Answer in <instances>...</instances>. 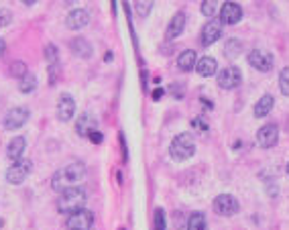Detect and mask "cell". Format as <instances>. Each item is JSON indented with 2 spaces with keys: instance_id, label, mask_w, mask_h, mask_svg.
<instances>
[{
  "instance_id": "1",
  "label": "cell",
  "mask_w": 289,
  "mask_h": 230,
  "mask_svg": "<svg viewBox=\"0 0 289 230\" xmlns=\"http://www.w3.org/2000/svg\"><path fill=\"white\" fill-rule=\"evenodd\" d=\"M86 177V167L84 163H69L65 165L63 169H59L53 179H51V187L55 191H63V189H69V187H78V183Z\"/></svg>"
},
{
  "instance_id": "2",
  "label": "cell",
  "mask_w": 289,
  "mask_h": 230,
  "mask_svg": "<svg viewBox=\"0 0 289 230\" xmlns=\"http://www.w3.org/2000/svg\"><path fill=\"white\" fill-rule=\"evenodd\" d=\"M86 189L82 187H69V189H63L61 191V198L57 200V210L61 214H74L78 210L84 208L86 204Z\"/></svg>"
},
{
  "instance_id": "3",
  "label": "cell",
  "mask_w": 289,
  "mask_h": 230,
  "mask_svg": "<svg viewBox=\"0 0 289 230\" xmlns=\"http://www.w3.org/2000/svg\"><path fill=\"white\" fill-rule=\"evenodd\" d=\"M171 157L175 161H186L190 159L194 153H196V143H194V137L190 133H179L173 141H171Z\"/></svg>"
},
{
  "instance_id": "4",
  "label": "cell",
  "mask_w": 289,
  "mask_h": 230,
  "mask_svg": "<svg viewBox=\"0 0 289 230\" xmlns=\"http://www.w3.org/2000/svg\"><path fill=\"white\" fill-rule=\"evenodd\" d=\"M31 169H33V163H31V161H27V159L15 161V163L7 169V181H9L11 185H21V183L29 177Z\"/></svg>"
},
{
  "instance_id": "5",
  "label": "cell",
  "mask_w": 289,
  "mask_h": 230,
  "mask_svg": "<svg viewBox=\"0 0 289 230\" xmlns=\"http://www.w3.org/2000/svg\"><path fill=\"white\" fill-rule=\"evenodd\" d=\"M92 226H94V214L84 208L69 214V218L65 222L67 230H92Z\"/></svg>"
},
{
  "instance_id": "6",
  "label": "cell",
  "mask_w": 289,
  "mask_h": 230,
  "mask_svg": "<svg viewBox=\"0 0 289 230\" xmlns=\"http://www.w3.org/2000/svg\"><path fill=\"white\" fill-rule=\"evenodd\" d=\"M248 63H250V67H255V69L267 73V71H271V67H273V63H275V57H273L271 51L252 49V51L248 53Z\"/></svg>"
},
{
  "instance_id": "7",
  "label": "cell",
  "mask_w": 289,
  "mask_h": 230,
  "mask_svg": "<svg viewBox=\"0 0 289 230\" xmlns=\"http://www.w3.org/2000/svg\"><path fill=\"white\" fill-rule=\"evenodd\" d=\"M242 84V71L236 65H228L218 73V86L222 90H234Z\"/></svg>"
},
{
  "instance_id": "8",
  "label": "cell",
  "mask_w": 289,
  "mask_h": 230,
  "mask_svg": "<svg viewBox=\"0 0 289 230\" xmlns=\"http://www.w3.org/2000/svg\"><path fill=\"white\" fill-rule=\"evenodd\" d=\"M238 210H240L238 200L234 196H230V194H220L214 200V212L220 214V216H234Z\"/></svg>"
},
{
  "instance_id": "9",
  "label": "cell",
  "mask_w": 289,
  "mask_h": 230,
  "mask_svg": "<svg viewBox=\"0 0 289 230\" xmlns=\"http://www.w3.org/2000/svg\"><path fill=\"white\" fill-rule=\"evenodd\" d=\"M277 141H279V129H277V125L269 123V125H263V127L259 129V133H257V143H259L261 149H271V147L277 145Z\"/></svg>"
},
{
  "instance_id": "10",
  "label": "cell",
  "mask_w": 289,
  "mask_h": 230,
  "mask_svg": "<svg viewBox=\"0 0 289 230\" xmlns=\"http://www.w3.org/2000/svg\"><path fill=\"white\" fill-rule=\"evenodd\" d=\"M220 35H222V23L216 21V19H210V21L204 25V29H202L200 43H202L204 47H210L212 43H216V41L220 39Z\"/></svg>"
},
{
  "instance_id": "11",
  "label": "cell",
  "mask_w": 289,
  "mask_h": 230,
  "mask_svg": "<svg viewBox=\"0 0 289 230\" xmlns=\"http://www.w3.org/2000/svg\"><path fill=\"white\" fill-rule=\"evenodd\" d=\"M27 121H29V110L23 108V106H17V108H13V110L7 112L5 127H7L9 131H17V129H21Z\"/></svg>"
},
{
  "instance_id": "12",
  "label": "cell",
  "mask_w": 289,
  "mask_h": 230,
  "mask_svg": "<svg viewBox=\"0 0 289 230\" xmlns=\"http://www.w3.org/2000/svg\"><path fill=\"white\" fill-rule=\"evenodd\" d=\"M242 19V9L236 3H224L220 9V23L222 25H236Z\"/></svg>"
},
{
  "instance_id": "13",
  "label": "cell",
  "mask_w": 289,
  "mask_h": 230,
  "mask_svg": "<svg viewBox=\"0 0 289 230\" xmlns=\"http://www.w3.org/2000/svg\"><path fill=\"white\" fill-rule=\"evenodd\" d=\"M74 112H76V102L69 94H61L59 96V102H57V117L59 121L67 123L74 119Z\"/></svg>"
},
{
  "instance_id": "14",
  "label": "cell",
  "mask_w": 289,
  "mask_h": 230,
  "mask_svg": "<svg viewBox=\"0 0 289 230\" xmlns=\"http://www.w3.org/2000/svg\"><path fill=\"white\" fill-rule=\"evenodd\" d=\"M88 23H90V15H88V11H84V9H76V11H71V13L65 17V27L71 29V31H80V29H84Z\"/></svg>"
},
{
  "instance_id": "15",
  "label": "cell",
  "mask_w": 289,
  "mask_h": 230,
  "mask_svg": "<svg viewBox=\"0 0 289 230\" xmlns=\"http://www.w3.org/2000/svg\"><path fill=\"white\" fill-rule=\"evenodd\" d=\"M184 29H186V13L179 11V13L171 19V23H169V27H167V33H165V39H167V41L177 39V37L184 33Z\"/></svg>"
},
{
  "instance_id": "16",
  "label": "cell",
  "mask_w": 289,
  "mask_h": 230,
  "mask_svg": "<svg viewBox=\"0 0 289 230\" xmlns=\"http://www.w3.org/2000/svg\"><path fill=\"white\" fill-rule=\"evenodd\" d=\"M94 129H98L96 119L92 117V114L84 112L82 117L78 119V123H76V131H78V135H80V137H88V135H90Z\"/></svg>"
},
{
  "instance_id": "17",
  "label": "cell",
  "mask_w": 289,
  "mask_h": 230,
  "mask_svg": "<svg viewBox=\"0 0 289 230\" xmlns=\"http://www.w3.org/2000/svg\"><path fill=\"white\" fill-rule=\"evenodd\" d=\"M25 149H27V141H25L23 137H15V139L9 143L7 157H9L11 161H21V157H23Z\"/></svg>"
},
{
  "instance_id": "18",
  "label": "cell",
  "mask_w": 289,
  "mask_h": 230,
  "mask_svg": "<svg viewBox=\"0 0 289 230\" xmlns=\"http://www.w3.org/2000/svg\"><path fill=\"white\" fill-rule=\"evenodd\" d=\"M216 69H218V61H216L214 57H210V55L202 57V59L196 63V71H198L202 78H210V75H214V73H216Z\"/></svg>"
},
{
  "instance_id": "19",
  "label": "cell",
  "mask_w": 289,
  "mask_h": 230,
  "mask_svg": "<svg viewBox=\"0 0 289 230\" xmlns=\"http://www.w3.org/2000/svg\"><path fill=\"white\" fill-rule=\"evenodd\" d=\"M69 47H71V51L76 53V55H80V57H84V59H88V57H92V45L84 39V37H76V39H71V43H69Z\"/></svg>"
},
{
  "instance_id": "20",
  "label": "cell",
  "mask_w": 289,
  "mask_h": 230,
  "mask_svg": "<svg viewBox=\"0 0 289 230\" xmlns=\"http://www.w3.org/2000/svg\"><path fill=\"white\" fill-rule=\"evenodd\" d=\"M273 106H275V98H273L271 94H265V96L255 104V117H259V119L267 117V114L273 110Z\"/></svg>"
},
{
  "instance_id": "21",
  "label": "cell",
  "mask_w": 289,
  "mask_h": 230,
  "mask_svg": "<svg viewBox=\"0 0 289 230\" xmlns=\"http://www.w3.org/2000/svg\"><path fill=\"white\" fill-rule=\"evenodd\" d=\"M196 63H198L196 51H192V49H186V51L177 57V65H179L182 71H192V69L196 67Z\"/></svg>"
},
{
  "instance_id": "22",
  "label": "cell",
  "mask_w": 289,
  "mask_h": 230,
  "mask_svg": "<svg viewBox=\"0 0 289 230\" xmlns=\"http://www.w3.org/2000/svg\"><path fill=\"white\" fill-rule=\"evenodd\" d=\"M35 88H37V75L31 73V71H27V73L19 80V90H21L23 94H31Z\"/></svg>"
},
{
  "instance_id": "23",
  "label": "cell",
  "mask_w": 289,
  "mask_h": 230,
  "mask_svg": "<svg viewBox=\"0 0 289 230\" xmlns=\"http://www.w3.org/2000/svg\"><path fill=\"white\" fill-rule=\"evenodd\" d=\"M188 230H208V222L204 212H194L188 220Z\"/></svg>"
},
{
  "instance_id": "24",
  "label": "cell",
  "mask_w": 289,
  "mask_h": 230,
  "mask_svg": "<svg viewBox=\"0 0 289 230\" xmlns=\"http://www.w3.org/2000/svg\"><path fill=\"white\" fill-rule=\"evenodd\" d=\"M240 51H242V43H240V41H236V39H228V41H226V45H224V55H226L228 59H236V57L240 55Z\"/></svg>"
},
{
  "instance_id": "25",
  "label": "cell",
  "mask_w": 289,
  "mask_h": 230,
  "mask_svg": "<svg viewBox=\"0 0 289 230\" xmlns=\"http://www.w3.org/2000/svg\"><path fill=\"white\" fill-rule=\"evenodd\" d=\"M151 9H153V0H136V15H138L140 19L149 17Z\"/></svg>"
},
{
  "instance_id": "26",
  "label": "cell",
  "mask_w": 289,
  "mask_h": 230,
  "mask_svg": "<svg viewBox=\"0 0 289 230\" xmlns=\"http://www.w3.org/2000/svg\"><path fill=\"white\" fill-rule=\"evenodd\" d=\"M216 13H218V0H204L202 3V15L212 19Z\"/></svg>"
},
{
  "instance_id": "27",
  "label": "cell",
  "mask_w": 289,
  "mask_h": 230,
  "mask_svg": "<svg viewBox=\"0 0 289 230\" xmlns=\"http://www.w3.org/2000/svg\"><path fill=\"white\" fill-rule=\"evenodd\" d=\"M279 88H281V94H283V96H289V67H283V69H281Z\"/></svg>"
},
{
  "instance_id": "28",
  "label": "cell",
  "mask_w": 289,
  "mask_h": 230,
  "mask_svg": "<svg viewBox=\"0 0 289 230\" xmlns=\"http://www.w3.org/2000/svg\"><path fill=\"white\" fill-rule=\"evenodd\" d=\"M45 59H47L49 65L59 63V53H57V47H55L53 43H49V45L45 47Z\"/></svg>"
},
{
  "instance_id": "29",
  "label": "cell",
  "mask_w": 289,
  "mask_h": 230,
  "mask_svg": "<svg viewBox=\"0 0 289 230\" xmlns=\"http://www.w3.org/2000/svg\"><path fill=\"white\" fill-rule=\"evenodd\" d=\"M167 228V220H165V212L161 208L155 210V230H165Z\"/></svg>"
},
{
  "instance_id": "30",
  "label": "cell",
  "mask_w": 289,
  "mask_h": 230,
  "mask_svg": "<svg viewBox=\"0 0 289 230\" xmlns=\"http://www.w3.org/2000/svg\"><path fill=\"white\" fill-rule=\"evenodd\" d=\"M192 127H194V131H198V133H208V123L202 119V117H196V119H192Z\"/></svg>"
},
{
  "instance_id": "31",
  "label": "cell",
  "mask_w": 289,
  "mask_h": 230,
  "mask_svg": "<svg viewBox=\"0 0 289 230\" xmlns=\"http://www.w3.org/2000/svg\"><path fill=\"white\" fill-rule=\"evenodd\" d=\"M11 23H13V13L7 11V9H3V11H0V29L11 25Z\"/></svg>"
},
{
  "instance_id": "32",
  "label": "cell",
  "mask_w": 289,
  "mask_h": 230,
  "mask_svg": "<svg viewBox=\"0 0 289 230\" xmlns=\"http://www.w3.org/2000/svg\"><path fill=\"white\" fill-rule=\"evenodd\" d=\"M27 71H29V69H27V65H25L23 61H15V63H13V75H17V78H23Z\"/></svg>"
},
{
  "instance_id": "33",
  "label": "cell",
  "mask_w": 289,
  "mask_h": 230,
  "mask_svg": "<svg viewBox=\"0 0 289 230\" xmlns=\"http://www.w3.org/2000/svg\"><path fill=\"white\" fill-rule=\"evenodd\" d=\"M169 92H171L177 100H182V98H184V94H186V90H184V86H182V84H171Z\"/></svg>"
},
{
  "instance_id": "34",
  "label": "cell",
  "mask_w": 289,
  "mask_h": 230,
  "mask_svg": "<svg viewBox=\"0 0 289 230\" xmlns=\"http://www.w3.org/2000/svg\"><path fill=\"white\" fill-rule=\"evenodd\" d=\"M88 139H90L92 143H96V145H100V143L104 141V137H102V133H100L98 129H94V131H92V133L88 135Z\"/></svg>"
},
{
  "instance_id": "35",
  "label": "cell",
  "mask_w": 289,
  "mask_h": 230,
  "mask_svg": "<svg viewBox=\"0 0 289 230\" xmlns=\"http://www.w3.org/2000/svg\"><path fill=\"white\" fill-rule=\"evenodd\" d=\"M163 88H157V90H153V100H159V98H163Z\"/></svg>"
},
{
  "instance_id": "36",
  "label": "cell",
  "mask_w": 289,
  "mask_h": 230,
  "mask_svg": "<svg viewBox=\"0 0 289 230\" xmlns=\"http://www.w3.org/2000/svg\"><path fill=\"white\" fill-rule=\"evenodd\" d=\"M5 49H7V43H5V39H0V55L5 53Z\"/></svg>"
},
{
  "instance_id": "37",
  "label": "cell",
  "mask_w": 289,
  "mask_h": 230,
  "mask_svg": "<svg viewBox=\"0 0 289 230\" xmlns=\"http://www.w3.org/2000/svg\"><path fill=\"white\" fill-rule=\"evenodd\" d=\"M23 3H25V5H35L37 0H23Z\"/></svg>"
},
{
  "instance_id": "38",
  "label": "cell",
  "mask_w": 289,
  "mask_h": 230,
  "mask_svg": "<svg viewBox=\"0 0 289 230\" xmlns=\"http://www.w3.org/2000/svg\"><path fill=\"white\" fill-rule=\"evenodd\" d=\"M287 173H289V163H287Z\"/></svg>"
}]
</instances>
